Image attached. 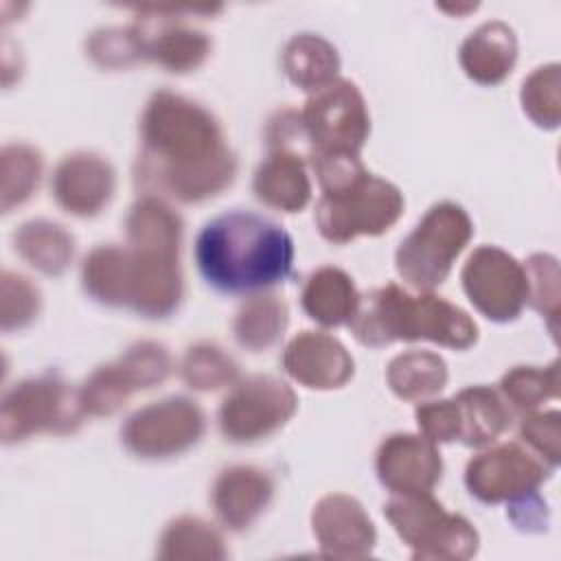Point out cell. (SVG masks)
Here are the masks:
<instances>
[{
  "mask_svg": "<svg viewBox=\"0 0 561 561\" xmlns=\"http://www.w3.org/2000/svg\"><path fill=\"white\" fill-rule=\"evenodd\" d=\"M136 180L180 202H204L232 184L237 158L219 121L199 103L158 90L140 118Z\"/></svg>",
  "mask_w": 561,
  "mask_h": 561,
  "instance_id": "1",
  "label": "cell"
},
{
  "mask_svg": "<svg viewBox=\"0 0 561 561\" xmlns=\"http://www.w3.org/2000/svg\"><path fill=\"white\" fill-rule=\"evenodd\" d=\"M180 239L160 232H127V245H99L81 267L83 289L110 307H129L147 318L178 309L184 283Z\"/></svg>",
  "mask_w": 561,
  "mask_h": 561,
  "instance_id": "2",
  "label": "cell"
},
{
  "mask_svg": "<svg viewBox=\"0 0 561 561\" xmlns=\"http://www.w3.org/2000/svg\"><path fill=\"white\" fill-rule=\"evenodd\" d=\"M195 261L199 274L219 291H259L289 276L294 241L276 221L237 208L199 230Z\"/></svg>",
  "mask_w": 561,
  "mask_h": 561,
  "instance_id": "3",
  "label": "cell"
},
{
  "mask_svg": "<svg viewBox=\"0 0 561 561\" xmlns=\"http://www.w3.org/2000/svg\"><path fill=\"white\" fill-rule=\"evenodd\" d=\"M348 327L355 340L375 348L399 340H432L449 348H469L478 340V327L467 311L430 291L412 296L397 283L359 296Z\"/></svg>",
  "mask_w": 561,
  "mask_h": 561,
  "instance_id": "4",
  "label": "cell"
},
{
  "mask_svg": "<svg viewBox=\"0 0 561 561\" xmlns=\"http://www.w3.org/2000/svg\"><path fill=\"white\" fill-rule=\"evenodd\" d=\"M473 234L467 210L454 202L434 204L394 254L399 276L419 291L440 285Z\"/></svg>",
  "mask_w": 561,
  "mask_h": 561,
  "instance_id": "5",
  "label": "cell"
},
{
  "mask_svg": "<svg viewBox=\"0 0 561 561\" xmlns=\"http://www.w3.org/2000/svg\"><path fill=\"white\" fill-rule=\"evenodd\" d=\"M383 515L410 546L412 559L465 561L478 550V530L456 513H447L430 493H394Z\"/></svg>",
  "mask_w": 561,
  "mask_h": 561,
  "instance_id": "6",
  "label": "cell"
},
{
  "mask_svg": "<svg viewBox=\"0 0 561 561\" xmlns=\"http://www.w3.org/2000/svg\"><path fill=\"white\" fill-rule=\"evenodd\" d=\"M401 213V191L366 169L348 184L322 193L316 204V224L324 239L346 243L359 234L386 232Z\"/></svg>",
  "mask_w": 561,
  "mask_h": 561,
  "instance_id": "7",
  "label": "cell"
},
{
  "mask_svg": "<svg viewBox=\"0 0 561 561\" xmlns=\"http://www.w3.org/2000/svg\"><path fill=\"white\" fill-rule=\"evenodd\" d=\"M83 405L75 390L57 373L22 379L9 388L0 403V436L4 443L33 434H68L81 425Z\"/></svg>",
  "mask_w": 561,
  "mask_h": 561,
  "instance_id": "8",
  "label": "cell"
},
{
  "mask_svg": "<svg viewBox=\"0 0 561 561\" xmlns=\"http://www.w3.org/2000/svg\"><path fill=\"white\" fill-rule=\"evenodd\" d=\"M298 116L309 153H359L370 131L366 101L348 79L313 90Z\"/></svg>",
  "mask_w": 561,
  "mask_h": 561,
  "instance_id": "9",
  "label": "cell"
},
{
  "mask_svg": "<svg viewBox=\"0 0 561 561\" xmlns=\"http://www.w3.org/2000/svg\"><path fill=\"white\" fill-rule=\"evenodd\" d=\"M171 373V355L164 344L142 340L118 359L99 366L79 388L83 412L90 416L114 414L131 392L162 383Z\"/></svg>",
  "mask_w": 561,
  "mask_h": 561,
  "instance_id": "10",
  "label": "cell"
},
{
  "mask_svg": "<svg viewBox=\"0 0 561 561\" xmlns=\"http://www.w3.org/2000/svg\"><path fill=\"white\" fill-rule=\"evenodd\" d=\"M296 408V392L285 381L254 375L237 381L221 401L219 430L232 443H252L283 427Z\"/></svg>",
  "mask_w": 561,
  "mask_h": 561,
  "instance_id": "11",
  "label": "cell"
},
{
  "mask_svg": "<svg viewBox=\"0 0 561 561\" xmlns=\"http://www.w3.org/2000/svg\"><path fill=\"white\" fill-rule=\"evenodd\" d=\"M206 427L202 408L186 397H167L136 410L123 425V445L140 458H169L193 447Z\"/></svg>",
  "mask_w": 561,
  "mask_h": 561,
  "instance_id": "12",
  "label": "cell"
},
{
  "mask_svg": "<svg viewBox=\"0 0 561 561\" xmlns=\"http://www.w3.org/2000/svg\"><path fill=\"white\" fill-rule=\"evenodd\" d=\"M134 9L142 15L131 24L140 59H151L171 72H188L204 64L210 53V37L180 18L195 7L142 4Z\"/></svg>",
  "mask_w": 561,
  "mask_h": 561,
  "instance_id": "13",
  "label": "cell"
},
{
  "mask_svg": "<svg viewBox=\"0 0 561 561\" xmlns=\"http://www.w3.org/2000/svg\"><path fill=\"white\" fill-rule=\"evenodd\" d=\"M460 276L465 294L489 320H513L528 302V280L524 265L502 248H476L469 254Z\"/></svg>",
  "mask_w": 561,
  "mask_h": 561,
  "instance_id": "14",
  "label": "cell"
},
{
  "mask_svg": "<svg viewBox=\"0 0 561 561\" xmlns=\"http://www.w3.org/2000/svg\"><path fill=\"white\" fill-rule=\"evenodd\" d=\"M552 467L533 456L519 443L491 447L467 462L465 482L471 495L486 504L508 502L515 495L537 491Z\"/></svg>",
  "mask_w": 561,
  "mask_h": 561,
  "instance_id": "15",
  "label": "cell"
},
{
  "mask_svg": "<svg viewBox=\"0 0 561 561\" xmlns=\"http://www.w3.org/2000/svg\"><path fill=\"white\" fill-rule=\"evenodd\" d=\"M313 535L329 559H364L373 552L377 530L364 506L344 493L324 495L311 513Z\"/></svg>",
  "mask_w": 561,
  "mask_h": 561,
  "instance_id": "16",
  "label": "cell"
},
{
  "mask_svg": "<svg viewBox=\"0 0 561 561\" xmlns=\"http://www.w3.org/2000/svg\"><path fill=\"white\" fill-rule=\"evenodd\" d=\"M375 469L392 493H430L440 480L443 460L430 438L392 434L379 445Z\"/></svg>",
  "mask_w": 561,
  "mask_h": 561,
  "instance_id": "17",
  "label": "cell"
},
{
  "mask_svg": "<svg viewBox=\"0 0 561 561\" xmlns=\"http://www.w3.org/2000/svg\"><path fill=\"white\" fill-rule=\"evenodd\" d=\"M53 195L57 204L79 217L96 215L110 199L116 186L112 164L94 151H75L55 167Z\"/></svg>",
  "mask_w": 561,
  "mask_h": 561,
  "instance_id": "18",
  "label": "cell"
},
{
  "mask_svg": "<svg viewBox=\"0 0 561 561\" xmlns=\"http://www.w3.org/2000/svg\"><path fill=\"white\" fill-rule=\"evenodd\" d=\"M285 370L302 386L331 390L353 377V357L340 340L322 331H302L283 353Z\"/></svg>",
  "mask_w": 561,
  "mask_h": 561,
  "instance_id": "19",
  "label": "cell"
},
{
  "mask_svg": "<svg viewBox=\"0 0 561 561\" xmlns=\"http://www.w3.org/2000/svg\"><path fill=\"white\" fill-rule=\"evenodd\" d=\"M274 495V480L267 471L252 465L224 469L213 484V506L230 530H243L265 511Z\"/></svg>",
  "mask_w": 561,
  "mask_h": 561,
  "instance_id": "20",
  "label": "cell"
},
{
  "mask_svg": "<svg viewBox=\"0 0 561 561\" xmlns=\"http://www.w3.org/2000/svg\"><path fill=\"white\" fill-rule=\"evenodd\" d=\"M252 188L256 197L285 213H298L311 199V182L305 160L291 147H272L270 156L254 171Z\"/></svg>",
  "mask_w": 561,
  "mask_h": 561,
  "instance_id": "21",
  "label": "cell"
},
{
  "mask_svg": "<svg viewBox=\"0 0 561 561\" xmlns=\"http://www.w3.org/2000/svg\"><path fill=\"white\" fill-rule=\"evenodd\" d=\"M515 59L517 37L515 31L502 20L480 24L460 46L462 70L482 85L500 83L513 70Z\"/></svg>",
  "mask_w": 561,
  "mask_h": 561,
  "instance_id": "22",
  "label": "cell"
},
{
  "mask_svg": "<svg viewBox=\"0 0 561 561\" xmlns=\"http://www.w3.org/2000/svg\"><path fill=\"white\" fill-rule=\"evenodd\" d=\"M456 440L467 447L493 443L511 423V412L489 386H469L451 397Z\"/></svg>",
  "mask_w": 561,
  "mask_h": 561,
  "instance_id": "23",
  "label": "cell"
},
{
  "mask_svg": "<svg viewBox=\"0 0 561 561\" xmlns=\"http://www.w3.org/2000/svg\"><path fill=\"white\" fill-rule=\"evenodd\" d=\"M300 300L311 320L324 327H337L353 318L359 294L344 270L324 265L307 278Z\"/></svg>",
  "mask_w": 561,
  "mask_h": 561,
  "instance_id": "24",
  "label": "cell"
},
{
  "mask_svg": "<svg viewBox=\"0 0 561 561\" xmlns=\"http://www.w3.org/2000/svg\"><path fill=\"white\" fill-rule=\"evenodd\" d=\"M15 250L35 270L57 276L66 272L75 256L72 234L57 221L31 219L13 234Z\"/></svg>",
  "mask_w": 561,
  "mask_h": 561,
  "instance_id": "25",
  "label": "cell"
},
{
  "mask_svg": "<svg viewBox=\"0 0 561 561\" xmlns=\"http://www.w3.org/2000/svg\"><path fill=\"white\" fill-rule=\"evenodd\" d=\"M283 70L302 90H318L337 79L340 55L331 42L316 33L294 35L283 50Z\"/></svg>",
  "mask_w": 561,
  "mask_h": 561,
  "instance_id": "26",
  "label": "cell"
},
{
  "mask_svg": "<svg viewBox=\"0 0 561 561\" xmlns=\"http://www.w3.org/2000/svg\"><path fill=\"white\" fill-rule=\"evenodd\" d=\"M390 390L408 401L436 394L447 383V364L440 355L430 351H405L397 355L386 370Z\"/></svg>",
  "mask_w": 561,
  "mask_h": 561,
  "instance_id": "27",
  "label": "cell"
},
{
  "mask_svg": "<svg viewBox=\"0 0 561 561\" xmlns=\"http://www.w3.org/2000/svg\"><path fill=\"white\" fill-rule=\"evenodd\" d=\"M287 327V305L274 294H256L248 298L234 320L232 333L243 348L263 351L272 346Z\"/></svg>",
  "mask_w": 561,
  "mask_h": 561,
  "instance_id": "28",
  "label": "cell"
},
{
  "mask_svg": "<svg viewBox=\"0 0 561 561\" xmlns=\"http://www.w3.org/2000/svg\"><path fill=\"white\" fill-rule=\"evenodd\" d=\"M160 559H226L228 550L224 546V537L219 530L191 515H182L173 519L162 537H160V548H158Z\"/></svg>",
  "mask_w": 561,
  "mask_h": 561,
  "instance_id": "29",
  "label": "cell"
},
{
  "mask_svg": "<svg viewBox=\"0 0 561 561\" xmlns=\"http://www.w3.org/2000/svg\"><path fill=\"white\" fill-rule=\"evenodd\" d=\"M42 153L26 145L13 142L4 145L0 153V175H2V213L26 202L39 184L42 178Z\"/></svg>",
  "mask_w": 561,
  "mask_h": 561,
  "instance_id": "30",
  "label": "cell"
},
{
  "mask_svg": "<svg viewBox=\"0 0 561 561\" xmlns=\"http://www.w3.org/2000/svg\"><path fill=\"white\" fill-rule=\"evenodd\" d=\"M180 373L186 386L193 390H217L234 383L239 377L234 359L210 342L188 346L182 357Z\"/></svg>",
  "mask_w": 561,
  "mask_h": 561,
  "instance_id": "31",
  "label": "cell"
},
{
  "mask_svg": "<svg viewBox=\"0 0 561 561\" xmlns=\"http://www.w3.org/2000/svg\"><path fill=\"white\" fill-rule=\"evenodd\" d=\"M559 364L550 366H515L500 379V390L508 403L533 410L559 394Z\"/></svg>",
  "mask_w": 561,
  "mask_h": 561,
  "instance_id": "32",
  "label": "cell"
},
{
  "mask_svg": "<svg viewBox=\"0 0 561 561\" xmlns=\"http://www.w3.org/2000/svg\"><path fill=\"white\" fill-rule=\"evenodd\" d=\"M559 64L535 68L522 85L524 112L541 127H557L561 116Z\"/></svg>",
  "mask_w": 561,
  "mask_h": 561,
  "instance_id": "33",
  "label": "cell"
},
{
  "mask_svg": "<svg viewBox=\"0 0 561 561\" xmlns=\"http://www.w3.org/2000/svg\"><path fill=\"white\" fill-rule=\"evenodd\" d=\"M42 305V294L31 278L9 272H2L0 278V324L4 331L22 329L37 318Z\"/></svg>",
  "mask_w": 561,
  "mask_h": 561,
  "instance_id": "34",
  "label": "cell"
},
{
  "mask_svg": "<svg viewBox=\"0 0 561 561\" xmlns=\"http://www.w3.org/2000/svg\"><path fill=\"white\" fill-rule=\"evenodd\" d=\"M528 280V302L548 318L552 335H557L559 320V263L550 254H533L526 265Z\"/></svg>",
  "mask_w": 561,
  "mask_h": 561,
  "instance_id": "35",
  "label": "cell"
},
{
  "mask_svg": "<svg viewBox=\"0 0 561 561\" xmlns=\"http://www.w3.org/2000/svg\"><path fill=\"white\" fill-rule=\"evenodd\" d=\"M90 57L103 68H118L140 59L136 35L131 24L129 26H112L92 33L85 44Z\"/></svg>",
  "mask_w": 561,
  "mask_h": 561,
  "instance_id": "36",
  "label": "cell"
},
{
  "mask_svg": "<svg viewBox=\"0 0 561 561\" xmlns=\"http://www.w3.org/2000/svg\"><path fill=\"white\" fill-rule=\"evenodd\" d=\"M522 438L554 469L559 465V412H535L522 419Z\"/></svg>",
  "mask_w": 561,
  "mask_h": 561,
  "instance_id": "37",
  "label": "cell"
},
{
  "mask_svg": "<svg viewBox=\"0 0 561 561\" xmlns=\"http://www.w3.org/2000/svg\"><path fill=\"white\" fill-rule=\"evenodd\" d=\"M508 519L528 533H541L548 526V506L537 491H528L508 500Z\"/></svg>",
  "mask_w": 561,
  "mask_h": 561,
  "instance_id": "38",
  "label": "cell"
},
{
  "mask_svg": "<svg viewBox=\"0 0 561 561\" xmlns=\"http://www.w3.org/2000/svg\"><path fill=\"white\" fill-rule=\"evenodd\" d=\"M478 4H465V7H447V4H440V9L445 11H454V13H460V11H473Z\"/></svg>",
  "mask_w": 561,
  "mask_h": 561,
  "instance_id": "39",
  "label": "cell"
}]
</instances>
